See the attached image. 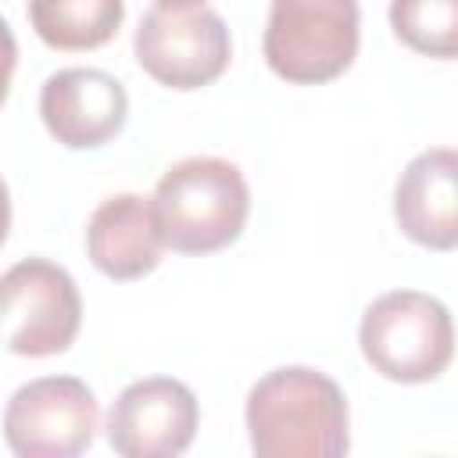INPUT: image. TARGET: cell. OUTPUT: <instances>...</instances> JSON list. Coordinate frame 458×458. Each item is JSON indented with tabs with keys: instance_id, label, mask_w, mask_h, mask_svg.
I'll use <instances>...</instances> for the list:
<instances>
[{
	"instance_id": "5bb4252c",
	"label": "cell",
	"mask_w": 458,
	"mask_h": 458,
	"mask_svg": "<svg viewBox=\"0 0 458 458\" xmlns=\"http://www.w3.org/2000/svg\"><path fill=\"white\" fill-rule=\"evenodd\" d=\"M14 64H18V43H14L11 25L0 18V104H4V100H7V93H11Z\"/></svg>"
},
{
	"instance_id": "7c38bea8",
	"label": "cell",
	"mask_w": 458,
	"mask_h": 458,
	"mask_svg": "<svg viewBox=\"0 0 458 458\" xmlns=\"http://www.w3.org/2000/svg\"><path fill=\"white\" fill-rule=\"evenodd\" d=\"M125 18V0H29L36 36L54 50L104 47Z\"/></svg>"
},
{
	"instance_id": "9a60e30c",
	"label": "cell",
	"mask_w": 458,
	"mask_h": 458,
	"mask_svg": "<svg viewBox=\"0 0 458 458\" xmlns=\"http://www.w3.org/2000/svg\"><path fill=\"white\" fill-rule=\"evenodd\" d=\"M7 229H11V193H7V182L0 179V243L7 240Z\"/></svg>"
},
{
	"instance_id": "ba28073f",
	"label": "cell",
	"mask_w": 458,
	"mask_h": 458,
	"mask_svg": "<svg viewBox=\"0 0 458 458\" xmlns=\"http://www.w3.org/2000/svg\"><path fill=\"white\" fill-rule=\"evenodd\" d=\"M200 408L186 383L150 376L129 383L107 411V444L122 458H175L197 437Z\"/></svg>"
},
{
	"instance_id": "52a82bcc",
	"label": "cell",
	"mask_w": 458,
	"mask_h": 458,
	"mask_svg": "<svg viewBox=\"0 0 458 458\" xmlns=\"http://www.w3.org/2000/svg\"><path fill=\"white\" fill-rule=\"evenodd\" d=\"M100 408L75 376H43L18 386L4 411V440L21 458H75L97 437Z\"/></svg>"
},
{
	"instance_id": "7a4b0ae2",
	"label": "cell",
	"mask_w": 458,
	"mask_h": 458,
	"mask_svg": "<svg viewBox=\"0 0 458 458\" xmlns=\"http://www.w3.org/2000/svg\"><path fill=\"white\" fill-rule=\"evenodd\" d=\"M150 208L165 247L179 254H211L243 233L250 190L233 161L186 157L157 179Z\"/></svg>"
},
{
	"instance_id": "9c48e42d",
	"label": "cell",
	"mask_w": 458,
	"mask_h": 458,
	"mask_svg": "<svg viewBox=\"0 0 458 458\" xmlns=\"http://www.w3.org/2000/svg\"><path fill=\"white\" fill-rule=\"evenodd\" d=\"M39 118L68 150H93L114 140L129 118L125 86L100 68H61L39 89Z\"/></svg>"
},
{
	"instance_id": "8fae6325",
	"label": "cell",
	"mask_w": 458,
	"mask_h": 458,
	"mask_svg": "<svg viewBox=\"0 0 458 458\" xmlns=\"http://www.w3.org/2000/svg\"><path fill=\"white\" fill-rule=\"evenodd\" d=\"M161 229L150 208V197L140 193H114L97 204L86 225V250L89 261L118 283L143 279L161 261Z\"/></svg>"
},
{
	"instance_id": "3957f363",
	"label": "cell",
	"mask_w": 458,
	"mask_h": 458,
	"mask_svg": "<svg viewBox=\"0 0 458 458\" xmlns=\"http://www.w3.org/2000/svg\"><path fill=\"white\" fill-rule=\"evenodd\" d=\"M358 344L379 376L394 383H429L454 354L451 311L422 290H390L365 308Z\"/></svg>"
},
{
	"instance_id": "8992f818",
	"label": "cell",
	"mask_w": 458,
	"mask_h": 458,
	"mask_svg": "<svg viewBox=\"0 0 458 458\" xmlns=\"http://www.w3.org/2000/svg\"><path fill=\"white\" fill-rule=\"evenodd\" d=\"M82 297L68 268L25 258L0 276V344L21 358H50L72 347Z\"/></svg>"
},
{
	"instance_id": "5b68a950",
	"label": "cell",
	"mask_w": 458,
	"mask_h": 458,
	"mask_svg": "<svg viewBox=\"0 0 458 458\" xmlns=\"http://www.w3.org/2000/svg\"><path fill=\"white\" fill-rule=\"evenodd\" d=\"M140 68L168 89H200L215 82L233 54L229 29L204 0H154L136 29Z\"/></svg>"
},
{
	"instance_id": "4fadbf2b",
	"label": "cell",
	"mask_w": 458,
	"mask_h": 458,
	"mask_svg": "<svg viewBox=\"0 0 458 458\" xmlns=\"http://www.w3.org/2000/svg\"><path fill=\"white\" fill-rule=\"evenodd\" d=\"M390 25L404 47L426 57L458 54V0H390Z\"/></svg>"
},
{
	"instance_id": "30bf717a",
	"label": "cell",
	"mask_w": 458,
	"mask_h": 458,
	"mask_svg": "<svg viewBox=\"0 0 458 458\" xmlns=\"http://www.w3.org/2000/svg\"><path fill=\"white\" fill-rule=\"evenodd\" d=\"M394 218L401 233L429 250L458 243V157L451 147L415 154L394 186Z\"/></svg>"
},
{
	"instance_id": "277c9868",
	"label": "cell",
	"mask_w": 458,
	"mask_h": 458,
	"mask_svg": "<svg viewBox=\"0 0 458 458\" xmlns=\"http://www.w3.org/2000/svg\"><path fill=\"white\" fill-rule=\"evenodd\" d=\"M358 39V0H272L261 50L279 79L315 86L351 68Z\"/></svg>"
},
{
	"instance_id": "6da1fadb",
	"label": "cell",
	"mask_w": 458,
	"mask_h": 458,
	"mask_svg": "<svg viewBox=\"0 0 458 458\" xmlns=\"http://www.w3.org/2000/svg\"><path fill=\"white\" fill-rule=\"evenodd\" d=\"M247 433L258 458H340L351 447L347 397L318 369H272L247 394Z\"/></svg>"
}]
</instances>
